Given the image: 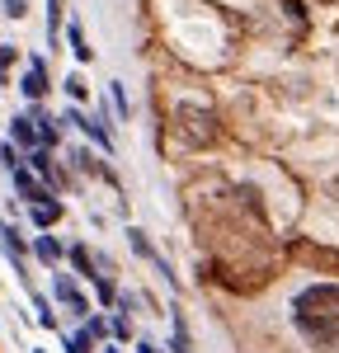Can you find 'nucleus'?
Instances as JSON below:
<instances>
[{"label":"nucleus","mask_w":339,"mask_h":353,"mask_svg":"<svg viewBox=\"0 0 339 353\" xmlns=\"http://www.w3.org/2000/svg\"><path fill=\"white\" fill-rule=\"evenodd\" d=\"M297 330L311 344L335 349L339 344V288H311L297 297Z\"/></svg>","instance_id":"1"},{"label":"nucleus","mask_w":339,"mask_h":353,"mask_svg":"<svg viewBox=\"0 0 339 353\" xmlns=\"http://www.w3.org/2000/svg\"><path fill=\"white\" fill-rule=\"evenodd\" d=\"M179 123H184V132L194 137V141H212L217 128H212V113L198 109V104H179Z\"/></svg>","instance_id":"2"},{"label":"nucleus","mask_w":339,"mask_h":353,"mask_svg":"<svg viewBox=\"0 0 339 353\" xmlns=\"http://www.w3.org/2000/svg\"><path fill=\"white\" fill-rule=\"evenodd\" d=\"M52 292H56L61 301H66V306H71L76 316H90V306H85V301H81V292L71 288V278H56V283H52Z\"/></svg>","instance_id":"3"},{"label":"nucleus","mask_w":339,"mask_h":353,"mask_svg":"<svg viewBox=\"0 0 339 353\" xmlns=\"http://www.w3.org/2000/svg\"><path fill=\"white\" fill-rule=\"evenodd\" d=\"M14 189L24 193L28 203H33V208H38V203H52V198H48V193L38 189V184H33V174H28V170H14Z\"/></svg>","instance_id":"4"},{"label":"nucleus","mask_w":339,"mask_h":353,"mask_svg":"<svg viewBox=\"0 0 339 353\" xmlns=\"http://www.w3.org/2000/svg\"><path fill=\"white\" fill-rule=\"evenodd\" d=\"M66 123H76V128H81L85 137H94V141H99V146H113V141H109V132H104V128H99V123H90V118H85V113H76V109H71V113H66Z\"/></svg>","instance_id":"5"},{"label":"nucleus","mask_w":339,"mask_h":353,"mask_svg":"<svg viewBox=\"0 0 339 353\" xmlns=\"http://www.w3.org/2000/svg\"><path fill=\"white\" fill-rule=\"evenodd\" d=\"M43 90H48V71H43V61H33V71L24 76V94H28V99H38Z\"/></svg>","instance_id":"6"},{"label":"nucleus","mask_w":339,"mask_h":353,"mask_svg":"<svg viewBox=\"0 0 339 353\" xmlns=\"http://www.w3.org/2000/svg\"><path fill=\"white\" fill-rule=\"evenodd\" d=\"M0 245H5V254H10L14 264L24 259V241H19V231H14V226H0Z\"/></svg>","instance_id":"7"},{"label":"nucleus","mask_w":339,"mask_h":353,"mask_svg":"<svg viewBox=\"0 0 339 353\" xmlns=\"http://www.w3.org/2000/svg\"><path fill=\"white\" fill-rule=\"evenodd\" d=\"M56 217H61V208H56V203H38V208H33V226H43V231H48Z\"/></svg>","instance_id":"8"},{"label":"nucleus","mask_w":339,"mask_h":353,"mask_svg":"<svg viewBox=\"0 0 339 353\" xmlns=\"http://www.w3.org/2000/svg\"><path fill=\"white\" fill-rule=\"evenodd\" d=\"M33 250H38V259H43V264H56V259H61V245H56L52 236H38Z\"/></svg>","instance_id":"9"},{"label":"nucleus","mask_w":339,"mask_h":353,"mask_svg":"<svg viewBox=\"0 0 339 353\" xmlns=\"http://www.w3.org/2000/svg\"><path fill=\"white\" fill-rule=\"evenodd\" d=\"M10 132H14V141H19V146H33V141H38V132L28 128V118H14V123H10Z\"/></svg>","instance_id":"10"},{"label":"nucleus","mask_w":339,"mask_h":353,"mask_svg":"<svg viewBox=\"0 0 339 353\" xmlns=\"http://www.w3.org/2000/svg\"><path fill=\"white\" fill-rule=\"evenodd\" d=\"M127 241H132V250H137V254H146V259H161V254H156V250H151V241H146V236H141L137 226H132V231H127Z\"/></svg>","instance_id":"11"},{"label":"nucleus","mask_w":339,"mask_h":353,"mask_svg":"<svg viewBox=\"0 0 339 353\" xmlns=\"http://www.w3.org/2000/svg\"><path fill=\"white\" fill-rule=\"evenodd\" d=\"M66 38H71V52H76V61H90V48H85V33L76 24H71V33H66Z\"/></svg>","instance_id":"12"},{"label":"nucleus","mask_w":339,"mask_h":353,"mask_svg":"<svg viewBox=\"0 0 339 353\" xmlns=\"http://www.w3.org/2000/svg\"><path fill=\"white\" fill-rule=\"evenodd\" d=\"M174 353H194L189 349V330H184V321H174Z\"/></svg>","instance_id":"13"},{"label":"nucleus","mask_w":339,"mask_h":353,"mask_svg":"<svg viewBox=\"0 0 339 353\" xmlns=\"http://www.w3.org/2000/svg\"><path fill=\"white\" fill-rule=\"evenodd\" d=\"M71 264H76V273H85V278H90V254H85V245H76V250H71Z\"/></svg>","instance_id":"14"},{"label":"nucleus","mask_w":339,"mask_h":353,"mask_svg":"<svg viewBox=\"0 0 339 353\" xmlns=\"http://www.w3.org/2000/svg\"><path fill=\"white\" fill-rule=\"evenodd\" d=\"M38 123H43V128H38V141H52L56 146V123L52 118H38Z\"/></svg>","instance_id":"15"},{"label":"nucleus","mask_w":339,"mask_h":353,"mask_svg":"<svg viewBox=\"0 0 339 353\" xmlns=\"http://www.w3.org/2000/svg\"><path fill=\"white\" fill-rule=\"evenodd\" d=\"M76 165H81V170H90V174H99V170H104V165L94 161V156H90V151H76Z\"/></svg>","instance_id":"16"},{"label":"nucleus","mask_w":339,"mask_h":353,"mask_svg":"<svg viewBox=\"0 0 339 353\" xmlns=\"http://www.w3.org/2000/svg\"><path fill=\"white\" fill-rule=\"evenodd\" d=\"M56 28H61V0H52V14H48V38H56Z\"/></svg>","instance_id":"17"},{"label":"nucleus","mask_w":339,"mask_h":353,"mask_svg":"<svg viewBox=\"0 0 339 353\" xmlns=\"http://www.w3.org/2000/svg\"><path fill=\"white\" fill-rule=\"evenodd\" d=\"M66 94H71V99H85V81H81V76L66 81Z\"/></svg>","instance_id":"18"},{"label":"nucleus","mask_w":339,"mask_h":353,"mask_svg":"<svg viewBox=\"0 0 339 353\" xmlns=\"http://www.w3.org/2000/svg\"><path fill=\"white\" fill-rule=\"evenodd\" d=\"M109 94H113V109H118V113H127V94H123V85H113Z\"/></svg>","instance_id":"19"},{"label":"nucleus","mask_w":339,"mask_h":353,"mask_svg":"<svg viewBox=\"0 0 339 353\" xmlns=\"http://www.w3.org/2000/svg\"><path fill=\"white\" fill-rule=\"evenodd\" d=\"M24 10H28L24 0H5V14H10V19H19V14H24Z\"/></svg>","instance_id":"20"},{"label":"nucleus","mask_w":339,"mask_h":353,"mask_svg":"<svg viewBox=\"0 0 339 353\" xmlns=\"http://www.w3.org/2000/svg\"><path fill=\"white\" fill-rule=\"evenodd\" d=\"M71 353H90V334H76L71 339Z\"/></svg>","instance_id":"21"},{"label":"nucleus","mask_w":339,"mask_h":353,"mask_svg":"<svg viewBox=\"0 0 339 353\" xmlns=\"http://www.w3.org/2000/svg\"><path fill=\"white\" fill-rule=\"evenodd\" d=\"M141 353H161V349H156V344H151V339H146V344H141Z\"/></svg>","instance_id":"22"}]
</instances>
